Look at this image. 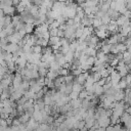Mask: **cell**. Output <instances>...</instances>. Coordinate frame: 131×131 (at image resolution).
<instances>
[{
	"instance_id": "1",
	"label": "cell",
	"mask_w": 131,
	"mask_h": 131,
	"mask_svg": "<svg viewBox=\"0 0 131 131\" xmlns=\"http://www.w3.org/2000/svg\"><path fill=\"white\" fill-rule=\"evenodd\" d=\"M96 121H97L99 127H101V128H106L107 126L111 125V120H110V118L106 117V116H101V117H99L98 120H96Z\"/></svg>"
},
{
	"instance_id": "2",
	"label": "cell",
	"mask_w": 131,
	"mask_h": 131,
	"mask_svg": "<svg viewBox=\"0 0 131 131\" xmlns=\"http://www.w3.org/2000/svg\"><path fill=\"white\" fill-rule=\"evenodd\" d=\"M19 49H20V47L18 46V44H11V43H8V45L6 46V48L4 49V51H5V52H8V53H11V54H14V53H16Z\"/></svg>"
},
{
	"instance_id": "3",
	"label": "cell",
	"mask_w": 131,
	"mask_h": 131,
	"mask_svg": "<svg viewBox=\"0 0 131 131\" xmlns=\"http://www.w3.org/2000/svg\"><path fill=\"white\" fill-rule=\"evenodd\" d=\"M110 79H111V83H112V85L113 86H116L120 81H121V79H122V77L120 76V74L118 73V72H113L111 75H110Z\"/></svg>"
},
{
	"instance_id": "4",
	"label": "cell",
	"mask_w": 131,
	"mask_h": 131,
	"mask_svg": "<svg viewBox=\"0 0 131 131\" xmlns=\"http://www.w3.org/2000/svg\"><path fill=\"white\" fill-rule=\"evenodd\" d=\"M38 127H39L38 123H37L33 118H31V119L29 120V122L26 124V129H27V131H35Z\"/></svg>"
},
{
	"instance_id": "5",
	"label": "cell",
	"mask_w": 131,
	"mask_h": 131,
	"mask_svg": "<svg viewBox=\"0 0 131 131\" xmlns=\"http://www.w3.org/2000/svg\"><path fill=\"white\" fill-rule=\"evenodd\" d=\"M21 82H23V77H21V75L20 74H18V73H16L15 75H14V77H13V79H12V87L15 89V88H17V87H19L20 86V84H21Z\"/></svg>"
},
{
	"instance_id": "6",
	"label": "cell",
	"mask_w": 131,
	"mask_h": 131,
	"mask_svg": "<svg viewBox=\"0 0 131 131\" xmlns=\"http://www.w3.org/2000/svg\"><path fill=\"white\" fill-rule=\"evenodd\" d=\"M27 63H28V60H27V55L26 54H23L21 56H19L17 58V60L15 61V64L18 66V69H25Z\"/></svg>"
},
{
	"instance_id": "7",
	"label": "cell",
	"mask_w": 131,
	"mask_h": 131,
	"mask_svg": "<svg viewBox=\"0 0 131 131\" xmlns=\"http://www.w3.org/2000/svg\"><path fill=\"white\" fill-rule=\"evenodd\" d=\"M88 76H89L88 72H84V73L80 74V75L77 77V79H76L75 82H77V83H79V84H81V85H84V83H85L86 79L88 78Z\"/></svg>"
},
{
	"instance_id": "8",
	"label": "cell",
	"mask_w": 131,
	"mask_h": 131,
	"mask_svg": "<svg viewBox=\"0 0 131 131\" xmlns=\"http://www.w3.org/2000/svg\"><path fill=\"white\" fill-rule=\"evenodd\" d=\"M103 93V88L101 86H99L97 83L93 84V94L95 96H100Z\"/></svg>"
},
{
	"instance_id": "9",
	"label": "cell",
	"mask_w": 131,
	"mask_h": 131,
	"mask_svg": "<svg viewBox=\"0 0 131 131\" xmlns=\"http://www.w3.org/2000/svg\"><path fill=\"white\" fill-rule=\"evenodd\" d=\"M125 97V92L123 90H117V92L115 93L114 95V98H115V101L119 102V101H122Z\"/></svg>"
},
{
	"instance_id": "10",
	"label": "cell",
	"mask_w": 131,
	"mask_h": 131,
	"mask_svg": "<svg viewBox=\"0 0 131 131\" xmlns=\"http://www.w3.org/2000/svg\"><path fill=\"white\" fill-rule=\"evenodd\" d=\"M48 44L52 47V46H55V45H58V46H61L60 45V38L59 37H50L49 41H48Z\"/></svg>"
},
{
	"instance_id": "11",
	"label": "cell",
	"mask_w": 131,
	"mask_h": 131,
	"mask_svg": "<svg viewBox=\"0 0 131 131\" xmlns=\"http://www.w3.org/2000/svg\"><path fill=\"white\" fill-rule=\"evenodd\" d=\"M3 12H4V15H13L14 12H15V7L14 6H6L3 8Z\"/></svg>"
},
{
	"instance_id": "12",
	"label": "cell",
	"mask_w": 131,
	"mask_h": 131,
	"mask_svg": "<svg viewBox=\"0 0 131 131\" xmlns=\"http://www.w3.org/2000/svg\"><path fill=\"white\" fill-rule=\"evenodd\" d=\"M31 119V116L28 114V113H24L23 115H20L19 116V118H18V120H19V122H20V124H23V125H25V124H27L28 122H29V120Z\"/></svg>"
},
{
	"instance_id": "13",
	"label": "cell",
	"mask_w": 131,
	"mask_h": 131,
	"mask_svg": "<svg viewBox=\"0 0 131 131\" xmlns=\"http://www.w3.org/2000/svg\"><path fill=\"white\" fill-rule=\"evenodd\" d=\"M81 102H82V100H80L78 98V99L71 100V102H69V103H70L71 107H74V110H79V108H81Z\"/></svg>"
},
{
	"instance_id": "14",
	"label": "cell",
	"mask_w": 131,
	"mask_h": 131,
	"mask_svg": "<svg viewBox=\"0 0 131 131\" xmlns=\"http://www.w3.org/2000/svg\"><path fill=\"white\" fill-rule=\"evenodd\" d=\"M32 118H33L37 123H42V113H41V111H34Z\"/></svg>"
},
{
	"instance_id": "15",
	"label": "cell",
	"mask_w": 131,
	"mask_h": 131,
	"mask_svg": "<svg viewBox=\"0 0 131 131\" xmlns=\"http://www.w3.org/2000/svg\"><path fill=\"white\" fill-rule=\"evenodd\" d=\"M23 20H21V18H20V16L19 15H13L12 17H11V25L15 28L19 23H21Z\"/></svg>"
},
{
	"instance_id": "16",
	"label": "cell",
	"mask_w": 131,
	"mask_h": 131,
	"mask_svg": "<svg viewBox=\"0 0 131 131\" xmlns=\"http://www.w3.org/2000/svg\"><path fill=\"white\" fill-rule=\"evenodd\" d=\"M95 36L98 38V39H105L107 37V33L104 32V31H100V30H96L95 32Z\"/></svg>"
},
{
	"instance_id": "17",
	"label": "cell",
	"mask_w": 131,
	"mask_h": 131,
	"mask_svg": "<svg viewBox=\"0 0 131 131\" xmlns=\"http://www.w3.org/2000/svg\"><path fill=\"white\" fill-rule=\"evenodd\" d=\"M82 85L77 83V82H73V87H72V91L74 92H77V93H80L82 91Z\"/></svg>"
},
{
	"instance_id": "18",
	"label": "cell",
	"mask_w": 131,
	"mask_h": 131,
	"mask_svg": "<svg viewBox=\"0 0 131 131\" xmlns=\"http://www.w3.org/2000/svg\"><path fill=\"white\" fill-rule=\"evenodd\" d=\"M5 32H6V34H7V36H10V35H12L14 32H15V29H14V27L10 24V25H8L7 27H5L4 29H3Z\"/></svg>"
},
{
	"instance_id": "19",
	"label": "cell",
	"mask_w": 131,
	"mask_h": 131,
	"mask_svg": "<svg viewBox=\"0 0 131 131\" xmlns=\"http://www.w3.org/2000/svg\"><path fill=\"white\" fill-rule=\"evenodd\" d=\"M117 70H118V73L120 74L121 77H125L127 74H129L127 69H126V66L125 67H117Z\"/></svg>"
},
{
	"instance_id": "20",
	"label": "cell",
	"mask_w": 131,
	"mask_h": 131,
	"mask_svg": "<svg viewBox=\"0 0 131 131\" xmlns=\"http://www.w3.org/2000/svg\"><path fill=\"white\" fill-rule=\"evenodd\" d=\"M72 110V107H71V105H70V103H67V104H64V105H62V106H60L59 107V112L61 113V114H63V115H66L68 112H70Z\"/></svg>"
},
{
	"instance_id": "21",
	"label": "cell",
	"mask_w": 131,
	"mask_h": 131,
	"mask_svg": "<svg viewBox=\"0 0 131 131\" xmlns=\"http://www.w3.org/2000/svg\"><path fill=\"white\" fill-rule=\"evenodd\" d=\"M34 27H35V26H34L33 24H25V31H26V34L30 35V34L33 32Z\"/></svg>"
},
{
	"instance_id": "22",
	"label": "cell",
	"mask_w": 131,
	"mask_h": 131,
	"mask_svg": "<svg viewBox=\"0 0 131 131\" xmlns=\"http://www.w3.org/2000/svg\"><path fill=\"white\" fill-rule=\"evenodd\" d=\"M102 25V23H101V19L100 18H93V21H92V27H93V29H98L100 26Z\"/></svg>"
},
{
	"instance_id": "23",
	"label": "cell",
	"mask_w": 131,
	"mask_h": 131,
	"mask_svg": "<svg viewBox=\"0 0 131 131\" xmlns=\"http://www.w3.org/2000/svg\"><path fill=\"white\" fill-rule=\"evenodd\" d=\"M117 49H118L119 53H124L125 51H127V47L125 46L124 43H118L117 44Z\"/></svg>"
},
{
	"instance_id": "24",
	"label": "cell",
	"mask_w": 131,
	"mask_h": 131,
	"mask_svg": "<svg viewBox=\"0 0 131 131\" xmlns=\"http://www.w3.org/2000/svg\"><path fill=\"white\" fill-rule=\"evenodd\" d=\"M111 46H112V45H110L108 43H106V44L102 45V47L100 48V51L103 52L104 54H107V53H110V51H111Z\"/></svg>"
},
{
	"instance_id": "25",
	"label": "cell",
	"mask_w": 131,
	"mask_h": 131,
	"mask_svg": "<svg viewBox=\"0 0 131 131\" xmlns=\"http://www.w3.org/2000/svg\"><path fill=\"white\" fill-rule=\"evenodd\" d=\"M57 76H58L57 73L52 72V71H48V72H47V75H46V78H48V79H50V80H55V79L57 78Z\"/></svg>"
},
{
	"instance_id": "26",
	"label": "cell",
	"mask_w": 131,
	"mask_h": 131,
	"mask_svg": "<svg viewBox=\"0 0 131 131\" xmlns=\"http://www.w3.org/2000/svg\"><path fill=\"white\" fill-rule=\"evenodd\" d=\"M130 117H131V116H130L129 114L124 113V114H123V115L120 117V122H122V123H124V124H125V123H126V122H127V121L130 119Z\"/></svg>"
},
{
	"instance_id": "27",
	"label": "cell",
	"mask_w": 131,
	"mask_h": 131,
	"mask_svg": "<svg viewBox=\"0 0 131 131\" xmlns=\"http://www.w3.org/2000/svg\"><path fill=\"white\" fill-rule=\"evenodd\" d=\"M100 19H101L102 25H108V24H110V21H111V17H110V15H108L107 13H105V14H104V16H103V17H101Z\"/></svg>"
},
{
	"instance_id": "28",
	"label": "cell",
	"mask_w": 131,
	"mask_h": 131,
	"mask_svg": "<svg viewBox=\"0 0 131 131\" xmlns=\"http://www.w3.org/2000/svg\"><path fill=\"white\" fill-rule=\"evenodd\" d=\"M32 50H33V53H36V54H42V47L39 46V45H35L32 47Z\"/></svg>"
},
{
	"instance_id": "29",
	"label": "cell",
	"mask_w": 131,
	"mask_h": 131,
	"mask_svg": "<svg viewBox=\"0 0 131 131\" xmlns=\"http://www.w3.org/2000/svg\"><path fill=\"white\" fill-rule=\"evenodd\" d=\"M124 80H125V82H126V84H127V88L131 87V73L127 74V75L124 77Z\"/></svg>"
},
{
	"instance_id": "30",
	"label": "cell",
	"mask_w": 131,
	"mask_h": 131,
	"mask_svg": "<svg viewBox=\"0 0 131 131\" xmlns=\"http://www.w3.org/2000/svg\"><path fill=\"white\" fill-rule=\"evenodd\" d=\"M94 61H95V57H92V56H88L87 59H86V64L89 66V67H92L94 64Z\"/></svg>"
},
{
	"instance_id": "31",
	"label": "cell",
	"mask_w": 131,
	"mask_h": 131,
	"mask_svg": "<svg viewBox=\"0 0 131 131\" xmlns=\"http://www.w3.org/2000/svg\"><path fill=\"white\" fill-rule=\"evenodd\" d=\"M88 96V93L86 90H82L80 93H79V99L80 100H83V99H86Z\"/></svg>"
},
{
	"instance_id": "32",
	"label": "cell",
	"mask_w": 131,
	"mask_h": 131,
	"mask_svg": "<svg viewBox=\"0 0 131 131\" xmlns=\"http://www.w3.org/2000/svg\"><path fill=\"white\" fill-rule=\"evenodd\" d=\"M58 75H60L61 77H66L69 75V71L67 69H63V68H60L59 71H58Z\"/></svg>"
},
{
	"instance_id": "33",
	"label": "cell",
	"mask_w": 131,
	"mask_h": 131,
	"mask_svg": "<svg viewBox=\"0 0 131 131\" xmlns=\"http://www.w3.org/2000/svg\"><path fill=\"white\" fill-rule=\"evenodd\" d=\"M92 77H93V80H94L95 83H97V82L101 79V76H100L99 72H95V73H93V74H92Z\"/></svg>"
},
{
	"instance_id": "34",
	"label": "cell",
	"mask_w": 131,
	"mask_h": 131,
	"mask_svg": "<svg viewBox=\"0 0 131 131\" xmlns=\"http://www.w3.org/2000/svg\"><path fill=\"white\" fill-rule=\"evenodd\" d=\"M69 97H70V99H71V100H74V99H78V98H79V93L72 91V92L69 94Z\"/></svg>"
},
{
	"instance_id": "35",
	"label": "cell",
	"mask_w": 131,
	"mask_h": 131,
	"mask_svg": "<svg viewBox=\"0 0 131 131\" xmlns=\"http://www.w3.org/2000/svg\"><path fill=\"white\" fill-rule=\"evenodd\" d=\"M82 73H84L81 69H79V68H77V69H75V70H73V76H79L80 74H82Z\"/></svg>"
},
{
	"instance_id": "36",
	"label": "cell",
	"mask_w": 131,
	"mask_h": 131,
	"mask_svg": "<svg viewBox=\"0 0 131 131\" xmlns=\"http://www.w3.org/2000/svg\"><path fill=\"white\" fill-rule=\"evenodd\" d=\"M118 63H119V60L115 57V58L110 62V66H111V67H113V68H115V66H118Z\"/></svg>"
},
{
	"instance_id": "37",
	"label": "cell",
	"mask_w": 131,
	"mask_h": 131,
	"mask_svg": "<svg viewBox=\"0 0 131 131\" xmlns=\"http://www.w3.org/2000/svg\"><path fill=\"white\" fill-rule=\"evenodd\" d=\"M105 83H106V79H104V78H101V79L97 82V84H98L99 86H101V87H103V86L105 85Z\"/></svg>"
},
{
	"instance_id": "38",
	"label": "cell",
	"mask_w": 131,
	"mask_h": 131,
	"mask_svg": "<svg viewBox=\"0 0 131 131\" xmlns=\"http://www.w3.org/2000/svg\"><path fill=\"white\" fill-rule=\"evenodd\" d=\"M0 126H1V127H3V128H6V127H8L6 120H4V119H0Z\"/></svg>"
},
{
	"instance_id": "39",
	"label": "cell",
	"mask_w": 131,
	"mask_h": 131,
	"mask_svg": "<svg viewBox=\"0 0 131 131\" xmlns=\"http://www.w3.org/2000/svg\"><path fill=\"white\" fill-rule=\"evenodd\" d=\"M105 131H114V129H113V125L107 126V127L105 128Z\"/></svg>"
},
{
	"instance_id": "40",
	"label": "cell",
	"mask_w": 131,
	"mask_h": 131,
	"mask_svg": "<svg viewBox=\"0 0 131 131\" xmlns=\"http://www.w3.org/2000/svg\"><path fill=\"white\" fill-rule=\"evenodd\" d=\"M4 16H5V15H4V12H3V10H1V9H0V19H1L2 17H4Z\"/></svg>"
},
{
	"instance_id": "41",
	"label": "cell",
	"mask_w": 131,
	"mask_h": 131,
	"mask_svg": "<svg viewBox=\"0 0 131 131\" xmlns=\"http://www.w3.org/2000/svg\"><path fill=\"white\" fill-rule=\"evenodd\" d=\"M1 92H2V91H0V95H1Z\"/></svg>"
}]
</instances>
